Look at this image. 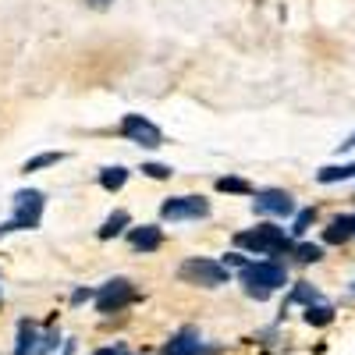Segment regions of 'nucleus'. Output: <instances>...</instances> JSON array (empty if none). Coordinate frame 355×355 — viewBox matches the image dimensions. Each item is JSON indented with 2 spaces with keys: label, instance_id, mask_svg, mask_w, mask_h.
Here are the masks:
<instances>
[{
  "label": "nucleus",
  "instance_id": "nucleus-17",
  "mask_svg": "<svg viewBox=\"0 0 355 355\" xmlns=\"http://www.w3.org/2000/svg\"><path fill=\"white\" fill-rule=\"evenodd\" d=\"M288 252L299 259V263H316V259H323V249H320V245H309V242H302V245H295V242H291Z\"/></svg>",
  "mask_w": 355,
  "mask_h": 355
},
{
  "label": "nucleus",
  "instance_id": "nucleus-10",
  "mask_svg": "<svg viewBox=\"0 0 355 355\" xmlns=\"http://www.w3.org/2000/svg\"><path fill=\"white\" fill-rule=\"evenodd\" d=\"M160 242H164V231L157 224H146V227L132 231V249L135 252H153V249H160Z\"/></svg>",
  "mask_w": 355,
  "mask_h": 355
},
{
  "label": "nucleus",
  "instance_id": "nucleus-21",
  "mask_svg": "<svg viewBox=\"0 0 355 355\" xmlns=\"http://www.w3.org/2000/svg\"><path fill=\"white\" fill-rule=\"evenodd\" d=\"M316 220V210H302L299 217H295V224H291V234H306V227Z\"/></svg>",
  "mask_w": 355,
  "mask_h": 355
},
{
  "label": "nucleus",
  "instance_id": "nucleus-25",
  "mask_svg": "<svg viewBox=\"0 0 355 355\" xmlns=\"http://www.w3.org/2000/svg\"><path fill=\"white\" fill-rule=\"evenodd\" d=\"M85 299H93V291H75V295H71V302H75V306L85 302Z\"/></svg>",
  "mask_w": 355,
  "mask_h": 355
},
{
  "label": "nucleus",
  "instance_id": "nucleus-14",
  "mask_svg": "<svg viewBox=\"0 0 355 355\" xmlns=\"http://www.w3.org/2000/svg\"><path fill=\"white\" fill-rule=\"evenodd\" d=\"M320 182L331 185V182H345V178H355V164H341V167H320Z\"/></svg>",
  "mask_w": 355,
  "mask_h": 355
},
{
  "label": "nucleus",
  "instance_id": "nucleus-2",
  "mask_svg": "<svg viewBox=\"0 0 355 355\" xmlns=\"http://www.w3.org/2000/svg\"><path fill=\"white\" fill-rule=\"evenodd\" d=\"M234 242H239V249H249L259 256H277V252L291 249V239L284 234V227H274V224H259L256 231H242Z\"/></svg>",
  "mask_w": 355,
  "mask_h": 355
},
{
  "label": "nucleus",
  "instance_id": "nucleus-28",
  "mask_svg": "<svg viewBox=\"0 0 355 355\" xmlns=\"http://www.w3.org/2000/svg\"><path fill=\"white\" fill-rule=\"evenodd\" d=\"M352 224H355V214H352Z\"/></svg>",
  "mask_w": 355,
  "mask_h": 355
},
{
  "label": "nucleus",
  "instance_id": "nucleus-23",
  "mask_svg": "<svg viewBox=\"0 0 355 355\" xmlns=\"http://www.w3.org/2000/svg\"><path fill=\"white\" fill-rule=\"evenodd\" d=\"M57 345H61V334L53 331V334H46V338H43V348H40L36 355H50V348H57Z\"/></svg>",
  "mask_w": 355,
  "mask_h": 355
},
{
  "label": "nucleus",
  "instance_id": "nucleus-16",
  "mask_svg": "<svg viewBox=\"0 0 355 355\" xmlns=\"http://www.w3.org/2000/svg\"><path fill=\"white\" fill-rule=\"evenodd\" d=\"M331 320H334V309L323 306V302H316V306L306 309V323H309V327H323V323H331Z\"/></svg>",
  "mask_w": 355,
  "mask_h": 355
},
{
  "label": "nucleus",
  "instance_id": "nucleus-8",
  "mask_svg": "<svg viewBox=\"0 0 355 355\" xmlns=\"http://www.w3.org/2000/svg\"><path fill=\"white\" fill-rule=\"evenodd\" d=\"M252 206L259 214H274V217H291L295 214L291 192H284V189H263V192H256Z\"/></svg>",
  "mask_w": 355,
  "mask_h": 355
},
{
  "label": "nucleus",
  "instance_id": "nucleus-3",
  "mask_svg": "<svg viewBox=\"0 0 355 355\" xmlns=\"http://www.w3.org/2000/svg\"><path fill=\"white\" fill-rule=\"evenodd\" d=\"M43 192L36 189H21L15 196V217L0 224V234H11V231H28V227H40V217H43Z\"/></svg>",
  "mask_w": 355,
  "mask_h": 355
},
{
  "label": "nucleus",
  "instance_id": "nucleus-13",
  "mask_svg": "<svg viewBox=\"0 0 355 355\" xmlns=\"http://www.w3.org/2000/svg\"><path fill=\"white\" fill-rule=\"evenodd\" d=\"M128 182V167H103L100 171V185L107 189V192H117Z\"/></svg>",
  "mask_w": 355,
  "mask_h": 355
},
{
  "label": "nucleus",
  "instance_id": "nucleus-27",
  "mask_svg": "<svg viewBox=\"0 0 355 355\" xmlns=\"http://www.w3.org/2000/svg\"><path fill=\"white\" fill-rule=\"evenodd\" d=\"M341 150H355V135H348V139L341 142Z\"/></svg>",
  "mask_w": 355,
  "mask_h": 355
},
{
  "label": "nucleus",
  "instance_id": "nucleus-6",
  "mask_svg": "<svg viewBox=\"0 0 355 355\" xmlns=\"http://www.w3.org/2000/svg\"><path fill=\"white\" fill-rule=\"evenodd\" d=\"M164 220H199L210 214V202H206L202 196H174L160 206Z\"/></svg>",
  "mask_w": 355,
  "mask_h": 355
},
{
  "label": "nucleus",
  "instance_id": "nucleus-5",
  "mask_svg": "<svg viewBox=\"0 0 355 355\" xmlns=\"http://www.w3.org/2000/svg\"><path fill=\"white\" fill-rule=\"evenodd\" d=\"M139 299L135 288L125 281V277H117V281H107L100 291H96V309L100 313H121L125 306H132Z\"/></svg>",
  "mask_w": 355,
  "mask_h": 355
},
{
  "label": "nucleus",
  "instance_id": "nucleus-12",
  "mask_svg": "<svg viewBox=\"0 0 355 355\" xmlns=\"http://www.w3.org/2000/svg\"><path fill=\"white\" fill-rule=\"evenodd\" d=\"M36 341H40L36 327H33L28 320H21V323H18V345H15V355H36Z\"/></svg>",
  "mask_w": 355,
  "mask_h": 355
},
{
  "label": "nucleus",
  "instance_id": "nucleus-26",
  "mask_svg": "<svg viewBox=\"0 0 355 355\" xmlns=\"http://www.w3.org/2000/svg\"><path fill=\"white\" fill-rule=\"evenodd\" d=\"M85 4H89V8H110L114 0H85Z\"/></svg>",
  "mask_w": 355,
  "mask_h": 355
},
{
  "label": "nucleus",
  "instance_id": "nucleus-9",
  "mask_svg": "<svg viewBox=\"0 0 355 355\" xmlns=\"http://www.w3.org/2000/svg\"><path fill=\"white\" fill-rule=\"evenodd\" d=\"M217 352H220V348L202 345V341H199V334H196L192 327L178 331V334L167 341V348H164V355H217Z\"/></svg>",
  "mask_w": 355,
  "mask_h": 355
},
{
  "label": "nucleus",
  "instance_id": "nucleus-7",
  "mask_svg": "<svg viewBox=\"0 0 355 355\" xmlns=\"http://www.w3.org/2000/svg\"><path fill=\"white\" fill-rule=\"evenodd\" d=\"M121 132H125V139L146 146V150H157V146H164V132H160L153 121H146L142 114H128L125 121H121Z\"/></svg>",
  "mask_w": 355,
  "mask_h": 355
},
{
  "label": "nucleus",
  "instance_id": "nucleus-4",
  "mask_svg": "<svg viewBox=\"0 0 355 355\" xmlns=\"http://www.w3.org/2000/svg\"><path fill=\"white\" fill-rule=\"evenodd\" d=\"M178 277L185 284H199V288H220L231 284V270L217 259H185L178 266Z\"/></svg>",
  "mask_w": 355,
  "mask_h": 355
},
{
  "label": "nucleus",
  "instance_id": "nucleus-19",
  "mask_svg": "<svg viewBox=\"0 0 355 355\" xmlns=\"http://www.w3.org/2000/svg\"><path fill=\"white\" fill-rule=\"evenodd\" d=\"M64 160V153H40V157H33V160H25V174L28 171H43V167H53V164H61Z\"/></svg>",
  "mask_w": 355,
  "mask_h": 355
},
{
  "label": "nucleus",
  "instance_id": "nucleus-1",
  "mask_svg": "<svg viewBox=\"0 0 355 355\" xmlns=\"http://www.w3.org/2000/svg\"><path fill=\"white\" fill-rule=\"evenodd\" d=\"M288 284V270L277 259H263V263H245L242 266V288L249 299H270V291Z\"/></svg>",
  "mask_w": 355,
  "mask_h": 355
},
{
  "label": "nucleus",
  "instance_id": "nucleus-15",
  "mask_svg": "<svg viewBox=\"0 0 355 355\" xmlns=\"http://www.w3.org/2000/svg\"><path fill=\"white\" fill-rule=\"evenodd\" d=\"M125 227H128V214H125V210H117L114 217H107V220H103L100 239H114V234H121Z\"/></svg>",
  "mask_w": 355,
  "mask_h": 355
},
{
  "label": "nucleus",
  "instance_id": "nucleus-24",
  "mask_svg": "<svg viewBox=\"0 0 355 355\" xmlns=\"http://www.w3.org/2000/svg\"><path fill=\"white\" fill-rule=\"evenodd\" d=\"M93 355H125V348L114 345V348H100V352H93Z\"/></svg>",
  "mask_w": 355,
  "mask_h": 355
},
{
  "label": "nucleus",
  "instance_id": "nucleus-11",
  "mask_svg": "<svg viewBox=\"0 0 355 355\" xmlns=\"http://www.w3.org/2000/svg\"><path fill=\"white\" fill-rule=\"evenodd\" d=\"M355 234V224H352V214L348 217H334L327 224V231H323V242H331V245H345L348 239Z\"/></svg>",
  "mask_w": 355,
  "mask_h": 355
},
{
  "label": "nucleus",
  "instance_id": "nucleus-22",
  "mask_svg": "<svg viewBox=\"0 0 355 355\" xmlns=\"http://www.w3.org/2000/svg\"><path fill=\"white\" fill-rule=\"evenodd\" d=\"M142 174H150V178H171V167H164V164H142Z\"/></svg>",
  "mask_w": 355,
  "mask_h": 355
},
{
  "label": "nucleus",
  "instance_id": "nucleus-20",
  "mask_svg": "<svg viewBox=\"0 0 355 355\" xmlns=\"http://www.w3.org/2000/svg\"><path fill=\"white\" fill-rule=\"evenodd\" d=\"M288 302H309V306H316V302H320V291H316L313 284H295V291H291Z\"/></svg>",
  "mask_w": 355,
  "mask_h": 355
},
{
  "label": "nucleus",
  "instance_id": "nucleus-29",
  "mask_svg": "<svg viewBox=\"0 0 355 355\" xmlns=\"http://www.w3.org/2000/svg\"><path fill=\"white\" fill-rule=\"evenodd\" d=\"M352 295H355V284H352Z\"/></svg>",
  "mask_w": 355,
  "mask_h": 355
},
{
  "label": "nucleus",
  "instance_id": "nucleus-18",
  "mask_svg": "<svg viewBox=\"0 0 355 355\" xmlns=\"http://www.w3.org/2000/svg\"><path fill=\"white\" fill-rule=\"evenodd\" d=\"M217 189L234 192V196H252V185L245 182V178H217Z\"/></svg>",
  "mask_w": 355,
  "mask_h": 355
}]
</instances>
